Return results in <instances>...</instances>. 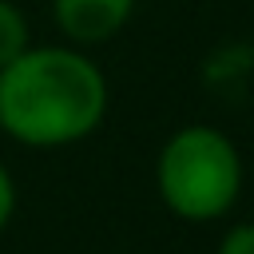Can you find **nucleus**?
Masks as SVG:
<instances>
[{"mask_svg": "<svg viewBox=\"0 0 254 254\" xmlns=\"http://www.w3.org/2000/svg\"><path fill=\"white\" fill-rule=\"evenodd\" d=\"M111 107L99 60L75 44H32L0 67V131L28 151H64L91 139Z\"/></svg>", "mask_w": 254, "mask_h": 254, "instance_id": "f257e3e1", "label": "nucleus"}, {"mask_svg": "<svg viewBox=\"0 0 254 254\" xmlns=\"http://www.w3.org/2000/svg\"><path fill=\"white\" fill-rule=\"evenodd\" d=\"M16 206H20V187H16L12 171H8V163L0 159V234L12 226V218H16Z\"/></svg>", "mask_w": 254, "mask_h": 254, "instance_id": "423d86ee", "label": "nucleus"}, {"mask_svg": "<svg viewBox=\"0 0 254 254\" xmlns=\"http://www.w3.org/2000/svg\"><path fill=\"white\" fill-rule=\"evenodd\" d=\"M135 4L139 0H48L52 24L60 28L64 44L75 48H95L115 40L135 16Z\"/></svg>", "mask_w": 254, "mask_h": 254, "instance_id": "7ed1b4c3", "label": "nucleus"}, {"mask_svg": "<svg viewBox=\"0 0 254 254\" xmlns=\"http://www.w3.org/2000/svg\"><path fill=\"white\" fill-rule=\"evenodd\" d=\"M36 40H32V24H28V12L16 4V0H0V67H8L20 52H28Z\"/></svg>", "mask_w": 254, "mask_h": 254, "instance_id": "20e7f679", "label": "nucleus"}, {"mask_svg": "<svg viewBox=\"0 0 254 254\" xmlns=\"http://www.w3.org/2000/svg\"><path fill=\"white\" fill-rule=\"evenodd\" d=\"M246 187L238 143L214 123H187L171 131L155 155V194L179 222L206 226L230 218Z\"/></svg>", "mask_w": 254, "mask_h": 254, "instance_id": "f03ea898", "label": "nucleus"}, {"mask_svg": "<svg viewBox=\"0 0 254 254\" xmlns=\"http://www.w3.org/2000/svg\"><path fill=\"white\" fill-rule=\"evenodd\" d=\"M214 254H254V218H238L218 234Z\"/></svg>", "mask_w": 254, "mask_h": 254, "instance_id": "39448f33", "label": "nucleus"}]
</instances>
